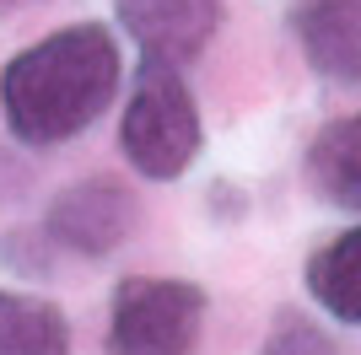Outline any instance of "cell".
Here are the masks:
<instances>
[{
  "instance_id": "obj_9",
  "label": "cell",
  "mask_w": 361,
  "mask_h": 355,
  "mask_svg": "<svg viewBox=\"0 0 361 355\" xmlns=\"http://www.w3.org/2000/svg\"><path fill=\"white\" fill-rule=\"evenodd\" d=\"M0 355H71V323L44 296L0 291Z\"/></svg>"
},
{
  "instance_id": "obj_5",
  "label": "cell",
  "mask_w": 361,
  "mask_h": 355,
  "mask_svg": "<svg viewBox=\"0 0 361 355\" xmlns=\"http://www.w3.org/2000/svg\"><path fill=\"white\" fill-rule=\"evenodd\" d=\"M119 22L135 38L140 65H173L205 54L221 27V0H119Z\"/></svg>"
},
{
  "instance_id": "obj_10",
  "label": "cell",
  "mask_w": 361,
  "mask_h": 355,
  "mask_svg": "<svg viewBox=\"0 0 361 355\" xmlns=\"http://www.w3.org/2000/svg\"><path fill=\"white\" fill-rule=\"evenodd\" d=\"M16 6H32V0H0V11H16Z\"/></svg>"
},
{
  "instance_id": "obj_4",
  "label": "cell",
  "mask_w": 361,
  "mask_h": 355,
  "mask_svg": "<svg viewBox=\"0 0 361 355\" xmlns=\"http://www.w3.org/2000/svg\"><path fill=\"white\" fill-rule=\"evenodd\" d=\"M135 226H140V199L119 178H81L54 194V205L44 216V237L65 253H81V259H108L135 237Z\"/></svg>"
},
{
  "instance_id": "obj_8",
  "label": "cell",
  "mask_w": 361,
  "mask_h": 355,
  "mask_svg": "<svg viewBox=\"0 0 361 355\" xmlns=\"http://www.w3.org/2000/svg\"><path fill=\"white\" fill-rule=\"evenodd\" d=\"M307 178L313 189L340 210H361V113L340 118L313 140L307 151Z\"/></svg>"
},
{
  "instance_id": "obj_7",
  "label": "cell",
  "mask_w": 361,
  "mask_h": 355,
  "mask_svg": "<svg viewBox=\"0 0 361 355\" xmlns=\"http://www.w3.org/2000/svg\"><path fill=\"white\" fill-rule=\"evenodd\" d=\"M307 291L329 318L361 323V226L329 237L324 248L307 259Z\"/></svg>"
},
{
  "instance_id": "obj_2",
  "label": "cell",
  "mask_w": 361,
  "mask_h": 355,
  "mask_svg": "<svg viewBox=\"0 0 361 355\" xmlns=\"http://www.w3.org/2000/svg\"><path fill=\"white\" fill-rule=\"evenodd\" d=\"M200 140L205 130H200V108L195 92L183 87V75L173 65H140L119 118V151L130 173L151 178V183H173L200 156Z\"/></svg>"
},
{
  "instance_id": "obj_6",
  "label": "cell",
  "mask_w": 361,
  "mask_h": 355,
  "mask_svg": "<svg viewBox=\"0 0 361 355\" xmlns=\"http://www.w3.org/2000/svg\"><path fill=\"white\" fill-rule=\"evenodd\" d=\"M291 32L324 81L361 87V0H302Z\"/></svg>"
},
{
  "instance_id": "obj_3",
  "label": "cell",
  "mask_w": 361,
  "mask_h": 355,
  "mask_svg": "<svg viewBox=\"0 0 361 355\" xmlns=\"http://www.w3.org/2000/svg\"><path fill=\"white\" fill-rule=\"evenodd\" d=\"M205 328V291L173 275H130L114 285L108 355H189Z\"/></svg>"
},
{
  "instance_id": "obj_1",
  "label": "cell",
  "mask_w": 361,
  "mask_h": 355,
  "mask_svg": "<svg viewBox=\"0 0 361 355\" xmlns=\"http://www.w3.org/2000/svg\"><path fill=\"white\" fill-rule=\"evenodd\" d=\"M119 70V44L103 22H71L49 32L0 70L6 130L22 146H65L75 135H87L114 103Z\"/></svg>"
}]
</instances>
